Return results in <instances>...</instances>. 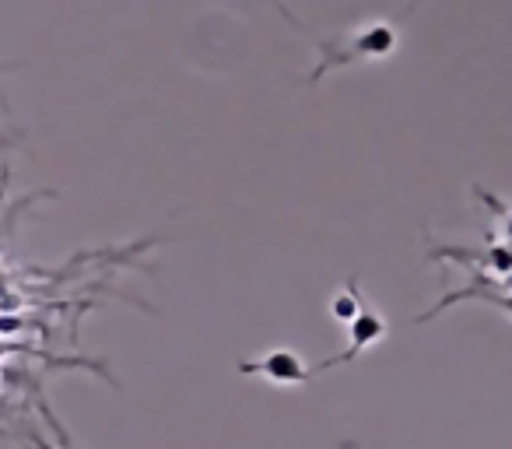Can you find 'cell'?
<instances>
[{
  "mask_svg": "<svg viewBox=\"0 0 512 449\" xmlns=\"http://www.w3.org/2000/svg\"><path fill=\"white\" fill-rule=\"evenodd\" d=\"M281 18H285L292 29H299L302 36L313 39L316 53V67L309 71V85H320V78H327L334 67H348V64H362V60H386L400 43V32H397V22H376V25H365V29L351 32V36H320L313 32L309 25H302L285 4H278Z\"/></svg>",
  "mask_w": 512,
  "mask_h": 449,
  "instance_id": "1",
  "label": "cell"
},
{
  "mask_svg": "<svg viewBox=\"0 0 512 449\" xmlns=\"http://www.w3.org/2000/svg\"><path fill=\"white\" fill-rule=\"evenodd\" d=\"M390 334V327H386V320L376 313V306H369V302L358 295V313H355V320L348 323V337H351V344L341 351V355H334V358H327V362H320L313 369V379L320 376V372H330V369H337V365H351L358 355H365L369 348H376L383 337Z\"/></svg>",
  "mask_w": 512,
  "mask_h": 449,
  "instance_id": "2",
  "label": "cell"
},
{
  "mask_svg": "<svg viewBox=\"0 0 512 449\" xmlns=\"http://www.w3.org/2000/svg\"><path fill=\"white\" fill-rule=\"evenodd\" d=\"M235 369H239L242 376L271 379L274 386H299V383H309V379H313V369H306V362L288 348H274L260 358H242Z\"/></svg>",
  "mask_w": 512,
  "mask_h": 449,
  "instance_id": "3",
  "label": "cell"
},
{
  "mask_svg": "<svg viewBox=\"0 0 512 449\" xmlns=\"http://www.w3.org/2000/svg\"><path fill=\"white\" fill-rule=\"evenodd\" d=\"M488 302V306H495V309H502V313H509L512 316V295H505L502 292V281L498 278H491V274H484V271H477L474 278H470V285L467 288H460V292H449L446 299L439 302L435 309H428V313H421L418 316V323H428V320H435L439 313H446L449 306H456V302Z\"/></svg>",
  "mask_w": 512,
  "mask_h": 449,
  "instance_id": "4",
  "label": "cell"
},
{
  "mask_svg": "<svg viewBox=\"0 0 512 449\" xmlns=\"http://www.w3.org/2000/svg\"><path fill=\"white\" fill-rule=\"evenodd\" d=\"M428 260H453L463 267H477L484 274H509L512 271V246H488V250H460V246H435Z\"/></svg>",
  "mask_w": 512,
  "mask_h": 449,
  "instance_id": "5",
  "label": "cell"
},
{
  "mask_svg": "<svg viewBox=\"0 0 512 449\" xmlns=\"http://www.w3.org/2000/svg\"><path fill=\"white\" fill-rule=\"evenodd\" d=\"M358 295H362V288H358V281L351 278V281H348V292L337 295L334 306H330L334 320H341V323H351V320H355V313H358Z\"/></svg>",
  "mask_w": 512,
  "mask_h": 449,
  "instance_id": "6",
  "label": "cell"
},
{
  "mask_svg": "<svg viewBox=\"0 0 512 449\" xmlns=\"http://www.w3.org/2000/svg\"><path fill=\"white\" fill-rule=\"evenodd\" d=\"M474 193L498 214V218H502V232H505V239H509V246H512V204H502V200H498L495 193L484 190V186H474Z\"/></svg>",
  "mask_w": 512,
  "mask_h": 449,
  "instance_id": "7",
  "label": "cell"
},
{
  "mask_svg": "<svg viewBox=\"0 0 512 449\" xmlns=\"http://www.w3.org/2000/svg\"><path fill=\"white\" fill-rule=\"evenodd\" d=\"M502 292H505V295H512V271L502 278Z\"/></svg>",
  "mask_w": 512,
  "mask_h": 449,
  "instance_id": "8",
  "label": "cell"
}]
</instances>
